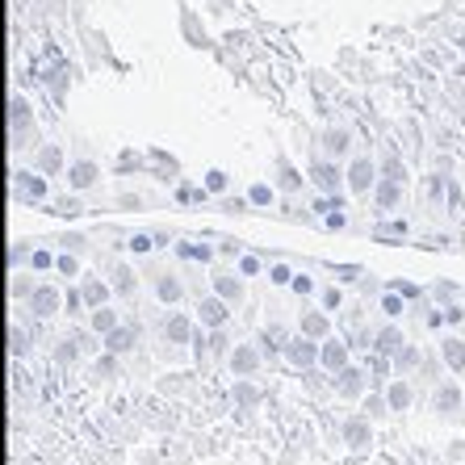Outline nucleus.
<instances>
[{
    "mask_svg": "<svg viewBox=\"0 0 465 465\" xmlns=\"http://www.w3.org/2000/svg\"><path fill=\"white\" fill-rule=\"evenodd\" d=\"M290 290L298 293V298H311V293H314V277H306V272H293Z\"/></svg>",
    "mask_w": 465,
    "mask_h": 465,
    "instance_id": "nucleus-46",
    "label": "nucleus"
},
{
    "mask_svg": "<svg viewBox=\"0 0 465 465\" xmlns=\"http://www.w3.org/2000/svg\"><path fill=\"white\" fill-rule=\"evenodd\" d=\"M327 272H336V282H344V285H352V282H361L365 277V269L361 264H323Z\"/></svg>",
    "mask_w": 465,
    "mask_h": 465,
    "instance_id": "nucleus-39",
    "label": "nucleus"
},
{
    "mask_svg": "<svg viewBox=\"0 0 465 465\" xmlns=\"http://www.w3.org/2000/svg\"><path fill=\"white\" fill-rule=\"evenodd\" d=\"M184 386H189V378H181V373H168V378L160 381L163 394H176V390H184Z\"/></svg>",
    "mask_w": 465,
    "mask_h": 465,
    "instance_id": "nucleus-51",
    "label": "nucleus"
},
{
    "mask_svg": "<svg viewBox=\"0 0 465 465\" xmlns=\"http://www.w3.org/2000/svg\"><path fill=\"white\" fill-rule=\"evenodd\" d=\"M269 282L272 285H290L293 282V269H290V264H272V269H269Z\"/></svg>",
    "mask_w": 465,
    "mask_h": 465,
    "instance_id": "nucleus-50",
    "label": "nucleus"
},
{
    "mask_svg": "<svg viewBox=\"0 0 465 465\" xmlns=\"http://www.w3.org/2000/svg\"><path fill=\"white\" fill-rule=\"evenodd\" d=\"M298 331H302V336H311V340H319V344H323L327 336H336V331H331V314L319 311V306H311V311L298 314Z\"/></svg>",
    "mask_w": 465,
    "mask_h": 465,
    "instance_id": "nucleus-12",
    "label": "nucleus"
},
{
    "mask_svg": "<svg viewBox=\"0 0 465 465\" xmlns=\"http://www.w3.org/2000/svg\"><path fill=\"white\" fill-rule=\"evenodd\" d=\"M327 227L340 231V227H344V214H340V210H331V214H327Z\"/></svg>",
    "mask_w": 465,
    "mask_h": 465,
    "instance_id": "nucleus-58",
    "label": "nucleus"
},
{
    "mask_svg": "<svg viewBox=\"0 0 465 465\" xmlns=\"http://www.w3.org/2000/svg\"><path fill=\"white\" fill-rule=\"evenodd\" d=\"M210 282H214V293H218V298H227L231 306L243 302V293H248V285H243V272H223V269H218Z\"/></svg>",
    "mask_w": 465,
    "mask_h": 465,
    "instance_id": "nucleus-17",
    "label": "nucleus"
},
{
    "mask_svg": "<svg viewBox=\"0 0 465 465\" xmlns=\"http://www.w3.org/2000/svg\"><path fill=\"white\" fill-rule=\"evenodd\" d=\"M260 344V352H264V361L272 357H285V344H290V336H285L282 323H269V327H256V336H252Z\"/></svg>",
    "mask_w": 465,
    "mask_h": 465,
    "instance_id": "nucleus-14",
    "label": "nucleus"
},
{
    "mask_svg": "<svg viewBox=\"0 0 465 465\" xmlns=\"http://www.w3.org/2000/svg\"><path fill=\"white\" fill-rule=\"evenodd\" d=\"M34 290H38V282H34V269L30 272H22V269H17V272H9V298H13V302H30V293Z\"/></svg>",
    "mask_w": 465,
    "mask_h": 465,
    "instance_id": "nucleus-23",
    "label": "nucleus"
},
{
    "mask_svg": "<svg viewBox=\"0 0 465 465\" xmlns=\"http://www.w3.org/2000/svg\"><path fill=\"white\" fill-rule=\"evenodd\" d=\"M432 411L440 415V420H453V415L465 411V394H461V386H457V378H444L432 386Z\"/></svg>",
    "mask_w": 465,
    "mask_h": 465,
    "instance_id": "nucleus-2",
    "label": "nucleus"
},
{
    "mask_svg": "<svg viewBox=\"0 0 465 465\" xmlns=\"http://www.w3.org/2000/svg\"><path fill=\"white\" fill-rule=\"evenodd\" d=\"M118 369H122V357H118V352H109V348H105V352H101V357L97 361H93V373H97V378H118Z\"/></svg>",
    "mask_w": 465,
    "mask_h": 465,
    "instance_id": "nucleus-34",
    "label": "nucleus"
},
{
    "mask_svg": "<svg viewBox=\"0 0 465 465\" xmlns=\"http://www.w3.org/2000/svg\"><path fill=\"white\" fill-rule=\"evenodd\" d=\"M67 181H72V189H88V184L97 181V163H72V168H67Z\"/></svg>",
    "mask_w": 465,
    "mask_h": 465,
    "instance_id": "nucleus-32",
    "label": "nucleus"
},
{
    "mask_svg": "<svg viewBox=\"0 0 465 465\" xmlns=\"http://www.w3.org/2000/svg\"><path fill=\"white\" fill-rule=\"evenodd\" d=\"M105 282L114 285V293H118L122 302H130L139 293V272L130 269V264H122V260H109L105 264Z\"/></svg>",
    "mask_w": 465,
    "mask_h": 465,
    "instance_id": "nucleus-9",
    "label": "nucleus"
},
{
    "mask_svg": "<svg viewBox=\"0 0 465 465\" xmlns=\"http://www.w3.org/2000/svg\"><path fill=\"white\" fill-rule=\"evenodd\" d=\"M331 390L348 402H361L369 394V369L365 365H344L340 373H331Z\"/></svg>",
    "mask_w": 465,
    "mask_h": 465,
    "instance_id": "nucleus-1",
    "label": "nucleus"
},
{
    "mask_svg": "<svg viewBox=\"0 0 465 465\" xmlns=\"http://www.w3.org/2000/svg\"><path fill=\"white\" fill-rule=\"evenodd\" d=\"M218 252H227V256H239V239L223 235V239H218Z\"/></svg>",
    "mask_w": 465,
    "mask_h": 465,
    "instance_id": "nucleus-56",
    "label": "nucleus"
},
{
    "mask_svg": "<svg viewBox=\"0 0 465 465\" xmlns=\"http://www.w3.org/2000/svg\"><path fill=\"white\" fill-rule=\"evenodd\" d=\"M444 357H440V348H436V352H423V365L415 369V373H420V381L423 386H436V381H444Z\"/></svg>",
    "mask_w": 465,
    "mask_h": 465,
    "instance_id": "nucleus-24",
    "label": "nucleus"
},
{
    "mask_svg": "<svg viewBox=\"0 0 465 465\" xmlns=\"http://www.w3.org/2000/svg\"><path fill=\"white\" fill-rule=\"evenodd\" d=\"M139 336H143V323H139V319H126V323H118L105 340H101V348L118 352V357H130V352L139 348Z\"/></svg>",
    "mask_w": 465,
    "mask_h": 465,
    "instance_id": "nucleus-3",
    "label": "nucleus"
},
{
    "mask_svg": "<svg viewBox=\"0 0 465 465\" xmlns=\"http://www.w3.org/2000/svg\"><path fill=\"white\" fill-rule=\"evenodd\" d=\"M402 344H407V336H402V327L394 323V319L378 327V340H373V348H378L381 357H390V361H394V357H399V352H402Z\"/></svg>",
    "mask_w": 465,
    "mask_h": 465,
    "instance_id": "nucleus-20",
    "label": "nucleus"
},
{
    "mask_svg": "<svg viewBox=\"0 0 465 465\" xmlns=\"http://www.w3.org/2000/svg\"><path fill=\"white\" fill-rule=\"evenodd\" d=\"M298 184H302V176L293 173L290 163H282V189H298Z\"/></svg>",
    "mask_w": 465,
    "mask_h": 465,
    "instance_id": "nucleus-54",
    "label": "nucleus"
},
{
    "mask_svg": "<svg viewBox=\"0 0 465 465\" xmlns=\"http://www.w3.org/2000/svg\"><path fill=\"white\" fill-rule=\"evenodd\" d=\"M252 202H256V206H269V202H272V189H269V184H252Z\"/></svg>",
    "mask_w": 465,
    "mask_h": 465,
    "instance_id": "nucleus-53",
    "label": "nucleus"
},
{
    "mask_svg": "<svg viewBox=\"0 0 465 465\" xmlns=\"http://www.w3.org/2000/svg\"><path fill=\"white\" fill-rule=\"evenodd\" d=\"M43 168L46 173H59V152H54V147L51 152H43Z\"/></svg>",
    "mask_w": 465,
    "mask_h": 465,
    "instance_id": "nucleus-57",
    "label": "nucleus"
},
{
    "mask_svg": "<svg viewBox=\"0 0 465 465\" xmlns=\"http://www.w3.org/2000/svg\"><path fill=\"white\" fill-rule=\"evenodd\" d=\"M340 436H344V444L352 449V453H365L369 444H373V420H369L365 411L357 415H348L344 428H340Z\"/></svg>",
    "mask_w": 465,
    "mask_h": 465,
    "instance_id": "nucleus-6",
    "label": "nucleus"
},
{
    "mask_svg": "<svg viewBox=\"0 0 465 465\" xmlns=\"http://www.w3.org/2000/svg\"><path fill=\"white\" fill-rule=\"evenodd\" d=\"M407 306H411V302H407V298H402L399 290H390V285L381 290V311H386V319H399V314L407 311Z\"/></svg>",
    "mask_w": 465,
    "mask_h": 465,
    "instance_id": "nucleus-35",
    "label": "nucleus"
},
{
    "mask_svg": "<svg viewBox=\"0 0 465 465\" xmlns=\"http://www.w3.org/2000/svg\"><path fill=\"white\" fill-rule=\"evenodd\" d=\"M197 323L210 327V331H214V327H227L231 323V302L227 298H218V293H206V298L197 302Z\"/></svg>",
    "mask_w": 465,
    "mask_h": 465,
    "instance_id": "nucleus-11",
    "label": "nucleus"
},
{
    "mask_svg": "<svg viewBox=\"0 0 465 465\" xmlns=\"http://www.w3.org/2000/svg\"><path fill=\"white\" fill-rule=\"evenodd\" d=\"M386 399H390V407H394V411H411V407H415V381H407V378H390Z\"/></svg>",
    "mask_w": 465,
    "mask_h": 465,
    "instance_id": "nucleus-21",
    "label": "nucleus"
},
{
    "mask_svg": "<svg viewBox=\"0 0 465 465\" xmlns=\"http://www.w3.org/2000/svg\"><path fill=\"white\" fill-rule=\"evenodd\" d=\"M390 290H399L402 298H407V302H423V298H428V290H420V285L407 282V277H399V282H390Z\"/></svg>",
    "mask_w": 465,
    "mask_h": 465,
    "instance_id": "nucleus-41",
    "label": "nucleus"
},
{
    "mask_svg": "<svg viewBox=\"0 0 465 465\" xmlns=\"http://www.w3.org/2000/svg\"><path fill=\"white\" fill-rule=\"evenodd\" d=\"M311 176H314V184H319L323 193H336V189H340V173L331 168V163H314Z\"/></svg>",
    "mask_w": 465,
    "mask_h": 465,
    "instance_id": "nucleus-33",
    "label": "nucleus"
},
{
    "mask_svg": "<svg viewBox=\"0 0 465 465\" xmlns=\"http://www.w3.org/2000/svg\"><path fill=\"white\" fill-rule=\"evenodd\" d=\"M176 256H181V260H197V264H206V260L214 256V248H206V243H184V239H181V243H176Z\"/></svg>",
    "mask_w": 465,
    "mask_h": 465,
    "instance_id": "nucleus-37",
    "label": "nucleus"
},
{
    "mask_svg": "<svg viewBox=\"0 0 465 465\" xmlns=\"http://www.w3.org/2000/svg\"><path fill=\"white\" fill-rule=\"evenodd\" d=\"M59 243H64V252H76V256H84V252H88V239H84V235H76V231H67V235L59 239Z\"/></svg>",
    "mask_w": 465,
    "mask_h": 465,
    "instance_id": "nucleus-45",
    "label": "nucleus"
},
{
    "mask_svg": "<svg viewBox=\"0 0 465 465\" xmlns=\"http://www.w3.org/2000/svg\"><path fill=\"white\" fill-rule=\"evenodd\" d=\"M239 272H243V277H260V256L243 252V256H239Z\"/></svg>",
    "mask_w": 465,
    "mask_h": 465,
    "instance_id": "nucleus-49",
    "label": "nucleus"
},
{
    "mask_svg": "<svg viewBox=\"0 0 465 465\" xmlns=\"http://www.w3.org/2000/svg\"><path fill=\"white\" fill-rule=\"evenodd\" d=\"M231 373H235V378H256L260 373V365H264V352H260V344L256 340H248V344H235L231 348Z\"/></svg>",
    "mask_w": 465,
    "mask_h": 465,
    "instance_id": "nucleus-4",
    "label": "nucleus"
},
{
    "mask_svg": "<svg viewBox=\"0 0 465 465\" xmlns=\"http://www.w3.org/2000/svg\"><path fill=\"white\" fill-rule=\"evenodd\" d=\"M54 260H59V256H51V252H46V248H34V256H30V269H34V272H46V269H54Z\"/></svg>",
    "mask_w": 465,
    "mask_h": 465,
    "instance_id": "nucleus-44",
    "label": "nucleus"
},
{
    "mask_svg": "<svg viewBox=\"0 0 465 465\" xmlns=\"http://www.w3.org/2000/svg\"><path fill=\"white\" fill-rule=\"evenodd\" d=\"M231 348H235V340L227 336V327H214V331H210V357L231 361Z\"/></svg>",
    "mask_w": 465,
    "mask_h": 465,
    "instance_id": "nucleus-29",
    "label": "nucleus"
},
{
    "mask_svg": "<svg viewBox=\"0 0 465 465\" xmlns=\"http://www.w3.org/2000/svg\"><path fill=\"white\" fill-rule=\"evenodd\" d=\"M285 365H293L298 373L302 369H314L319 365V340H311V336H290V344H285Z\"/></svg>",
    "mask_w": 465,
    "mask_h": 465,
    "instance_id": "nucleus-5",
    "label": "nucleus"
},
{
    "mask_svg": "<svg viewBox=\"0 0 465 465\" xmlns=\"http://www.w3.org/2000/svg\"><path fill=\"white\" fill-rule=\"evenodd\" d=\"M436 348H440V357H444V365H449V373H453V378H461V373H465V340L449 331V336L436 340Z\"/></svg>",
    "mask_w": 465,
    "mask_h": 465,
    "instance_id": "nucleus-15",
    "label": "nucleus"
},
{
    "mask_svg": "<svg viewBox=\"0 0 465 465\" xmlns=\"http://www.w3.org/2000/svg\"><path fill=\"white\" fill-rule=\"evenodd\" d=\"M152 285H155V298H160L163 306H181L184 302V277H176V272L160 269L152 277Z\"/></svg>",
    "mask_w": 465,
    "mask_h": 465,
    "instance_id": "nucleus-13",
    "label": "nucleus"
},
{
    "mask_svg": "<svg viewBox=\"0 0 465 465\" xmlns=\"http://www.w3.org/2000/svg\"><path fill=\"white\" fill-rule=\"evenodd\" d=\"M17 189H22V197H43V181H34L25 173H17Z\"/></svg>",
    "mask_w": 465,
    "mask_h": 465,
    "instance_id": "nucleus-47",
    "label": "nucleus"
},
{
    "mask_svg": "<svg viewBox=\"0 0 465 465\" xmlns=\"http://www.w3.org/2000/svg\"><path fill=\"white\" fill-rule=\"evenodd\" d=\"M80 290H84L88 311H97V306H105V302H114V298H118V293H114V285H109L105 277H93V272H84V282H80Z\"/></svg>",
    "mask_w": 465,
    "mask_h": 465,
    "instance_id": "nucleus-18",
    "label": "nucleus"
},
{
    "mask_svg": "<svg viewBox=\"0 0 465 465\" xmlns=\"http://www.w3.org/2000/svg\"><path fill=\"white\" fill-rule=\"evenodd\" d=\"M319 365H323V373H340L344 365H352V344L344 336H327L319 344Z\"/></svg>",
    "mask_w": 465,
    "mask_h": 465,
    "instance_id": "nucleus-7",
    "label": "nucleus"
},
{
    "mask_svg": "<svg viewBox=\"0 0 465 465\" xmlns=\"http://www.w3.org/2000/svg\"><path fill=\"white\" fill-rule=\"evenodd\" d=\"M319 369H323V365L302 369V386L311 390V394H319V390H323V386H331V378H319Z\"/></svg>",
    "mask_w": 465,
    "mask_h": 465,
    "instance_id": "nucleus-43",
    "label": "nucleus"
},
{
    "mask_svg": "<svg viewBox=\"0 0 465 465\" xmlns=\"http://www.w3.org/2000/svg\"><path fill=\"white\" fill-rule=\"evenodd\" d=\"M444 319H449V327H465V306L449 302V306H444Z\"/></svg>",
    "mask_w": 465,
    "mask_h": 465,
    "instance_id": "nucleus-52",
    "label": "nucleus"
},
{
    "mask_svg": "<svg viewBox=\"0 0 465 465\" xmlns=\"http://www.w3.org/2000/svg\"><path fill=\"white\" fill-rule=\"evenodd\" d=\"M319 306H323V311H340V306H344V290H340V285H323V290H319Z\"/></svg>",
    "mask_w": 465,
    "mask_h": 465,
    "instance_id": "nucleus-40",
    "label": "nucleus"
},
{
    "mask_svg": "<svg viewBox=\"0 0 465 465\" xmlns=\"http://www.w3.org/2000/svg\"><path fill=\"white\" fill-rule=\"evenodd\" d=\"M428 298H432L436 306H449V302H457V298H461V290H457V285L449 282V277H440V282L428 285Z\"/></svg>",
    "mask_w": 465,
    "mask_h": 465,
    "instance_id": "nucleus-28",
    "label": "nucleus"
},
{
    "mask_svg": "<svg viewBox=\"0 0 465 465\" xmlns=\"http://www.w3.org/2000/svg\"><path fill=\"white\" fill-rule=\"evenodd\" d=\"M80 357H84V336H80V331H76V336H64L59 344L51 348V361H54V365H76Z\"/></svg>",
    "mask_w": 465,
    "mask_h": 465,
    "instance_id": "nucleus-22",
    "label": "nucleus"
},
{
    "mask_svg": "<svg viewBox=\"0 0 465 465\" xmlns=\"http://www.w3.org/2000/svg\"><path fill=\"white\" fill-rule=\"evenodd\" d=\"M361 411L369 415V420L378 423V420H386L390 411H394V407H390V399H386V390H369L365 399H361Z\"/></svg>",
    "mask_w": 465,
    "mask_h": 465,
    "instance_id": "nucleus-26",
    "label": "nucleus"
},
{
    "mask_svg": "<svg viewBox=\"0 0 465 465\" xmlns=\"http://www.w3.org/2000/svg\"><path fill=\"white\" fill-rule=\"evenodd\" d=\"M30 256H34V239H17V243H9V272H17L22 264L30 269Z\"/></svg>",
    "mask_w": 465,
    "mask_h": 465,
    "instance_id": "nucleus-31",
    "label": "nucleus"
},
{
    "mask_svg": "<svg viewBox=\"0 0 465 465\" xmlns=\"http://www.w3.org/2000/svg\"><path fill=\"white\" fill-rule=\"evenodd\" d=\"M122 323V319H118V311H114V306H97V311H93V314H88V331H97V336L101 340H105L109 336V331H114V327H118Z\"/></svg>",
    "mask_w": 465,
    "mask_h": 465,
    "instance_id": "nucleus-25",
    "label": "nucleus"
},
{
    "mask_svg": "<svg viewBox=\"0 0 465 465\" xmlns=\"http://www.w3.org/2000/svg\"><path fill=\"white\" fill-rule=\"evenodd\" d=\"M399 197H402L399 181H390V176H386V181L378 184V210H394V206H399Z\"/></svg>",
    "mask_w": 465,
    "mask_h": 465,
    "instance_id": "nucleus-36",
    "label": "nucleus"
},
{
    "mask_svg": "<svg viewBox=\"0 0 465 465\" xmlns=\"http://www.w3.org/2000/svg\"><path fill=\"white\" fill-rule=\"evenodd\" d=\"M54 272H59V277H80V256L76 252H64V256L54 260Z\"/></svg>",
    "mask_w": 465,
    "mask_h": 465,
    "instance_id": "nucleus-42",
    "label": "nucleus"
},
{
    "mask_svg": "<svg viewBox=\"0 0 465 465\" xmlns=\"http://www.w3.org/2000/svg\"><path fill=\"white\" fill-rule=\"evenodd\" d=\"M5 348H9L13 361H25V357H30V348H34L30 327H22L17 319H9V327H5Z\"/></svg>",
    "mask_w": 465,
    "mask_h": 465,
    "instance_id": "nucleus-19",
    "label": "nucleus"
},
{
    "mask_svg": "<svg viewBox=\"0 0 465 465\" xmlns=\"http://www.w3.org/2000/svg\"><path fill=\"white\" fill-rule=\"evenodd\" d=\"M25 311H30L34 319H51V314L64 311V293L54 290L51 282H38V290L30 293V302H25Z\"/></svg>",
    "mask_w": 465,
    "mask_h": 465,
    "instance_id": "nucleus-8",
    "label": "nucleus"
},
{
    "mask_svg": "<svg viewBox=\"0 0 465 465\" xmlns=\"http://www.w3.org/2000/svg\"><path fill=\"white\" fill-rule=\"evenodd\" d=\"M423 365V348L420 344H402V352L394 357V373H415Z\"/></svg>",
    "mask_w": 465,
    "mask_h": 465,
    "instance_id": "nucleus-27",
    "label": "nucleus"
},
{
    "mask_svg": "<svg viewBox=\"0 0 465 465\" xmlns=\"http://www.w3.org/2000/svg\"><path fill=\"white\" fill-rule=\"evenodd\" d=\"M206 189H210V193H223V189H227V173H210L206 176Z\"/></svg>",
    "mask_w": 465,
    "mask_h": 465,
    "instance_id": "nucleus-55",
    "label": "nucleus"
},
{
    "mask_svg": "<svg viewBox=\"0 0 465 465\" xmlns=\"http://www.w3.org/2000/svg\"><path fill=\"white\" fill-rule=\"evenodd\" d=\"M260 399H264V390H260L252 378H235V381H231V402H235V411H256Z\"/></svg>",
    "mask_w": 465,
    "mask_h": 465,
    "instance_id": "nucleus-16",
    "label": "nucleus"
},
{
    "mask_svg": "<svg viewBox=\"0 0 465 465\" xmlns=\"http://www.w3.org/2000/svg\"><path fill=\"white\" fill-rule=\"evenodd\" d=\"M327 152H331V155H344L348 152V134H344V130H331V134H327Z\"/></svg>",
    "mask_w": 465,
    "mask_h": 465,
    "instance_id": "nucleus-48",
    "label": "nucleus"
},
{
    "mask_svg": "<svg viewBox=\"0 0 465 465\" xmlns=\"http://www.w3.org/2000/svg\"><path fill=\"white\" fill-rule=\"evenodd\" d=\"M84 290H80V285H72V290L64 293V314L67 319H80V314H84Z\"/></svg>",
    "mask_w": 465,
    "mask_h": 465,
    "instance_id": "nucleus-38",
    "label": "nucleus"
},
{
    "mask_svg": "<svg viewBox=\"0 0 465 465\" xmlns=\"http://www.w3.org/2000/svg\"><path fill=\"white\" fill-rule=\"evenodd\" d=\"M348 184H352V193H365L369 184H373V163H369V160H357V163H352V173H348Z\"/></svg>",
    "mask_w": 465,
    "mask_h": 465,
    "instance_id": "nucleus-30",
    "label": "nucleus"
},
{
    "mask_svg": "<svg viewBox=\"0 0 465 465\" xmlns=\"http://www.w3.org/2000/svg\"><path fill=\"white\" fill-rule=\"evenodd\" d=\"M160 331H163V340H168L173 348H184L189 340H193L197 323L184 311H168V314H163V323H160Z\"/></svg>",
    "mask_w": 465,
    "mask_h": 465,
    "instance_id": "nucleus-10",
    "label": "nucleus"
}]
</instances>
